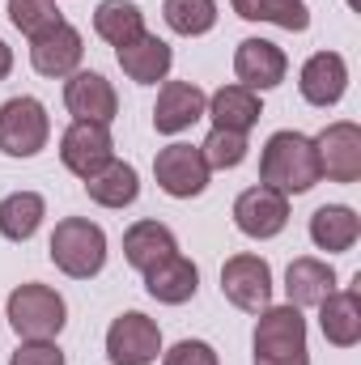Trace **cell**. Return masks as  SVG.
<instances>
[{
  "mask_svg": "<svg viewBox=\"0 0 361 365\" xmlns=\"http://www.w3.org/2000/svg\"><path fill=\"white\" fill-rule=\"evenodd\" d=\"M260 182L280 195H302L315 182H323L315 136L302 132H272L264 153H260Z\"/></svg>",
  "mask_w": 361,
  "mask_h": 365,
  "instance_id": "1",
  "label": "cell"
},
{
  "mask_svg": "<svg viewBox=\"0 0 361 365\" xmlns=\"http://www.w3.org/2000/svg\"><path fill=\"white\" fill-rule=\"evenodd\" d=\"M255 365H310L306 353V319L298 306H268L255 314Z\"/></svg>",
  "mask_w": 361,
  "mask_h": 365,
  "instance_id": "2",
  "label": "cell"
},
{
  "mask_svg": "<svg viewBox=\"0 0 361 365\" xmlns=\"http://www.w3.org/2000/svg\"><path fill=\"white\" fill-rule=\"evenodd\" d=\"M51 264L73 280H90L106 268V234L90 217H64L51 234Z\"/></svg>",
  "mask_w": 361,
  "mask_h": 365,
  "instance_id": "3",
  "label": "cell"
},
{
  "mask_svg": "<svg viewBox=\"0 0 361 365\" xmlns=\"http://www.w3.org/2000/svg\"><path fill=\"white\" fill-rule=\"evenodd\" d=\"M4 314L21 340H56L68 323V306L51 284H17L4 302Z\"/></svg>",
  "mask_w": 361,
  "mask_h": 365,
  "instance_id": "4",
  "label": "cell"
},
{
  "mask_svg": "<svg viewBox=\"0 0 361 365\" xmlns=\"http://www.w3.org/2000/svg\"><path fill=\"white\" fill-rule=\"evenodd\" d=\"M51 119L47 106L30 93H17L0 106V153L4 158H34L47 149Z\"/></svg>",
  "mask_w": 361,
  "mask_h": 365,
  "instance_id": "5",
  "label": "cell"
},
{
  "mask_svg": "<svg viewBox=\"0 0 361 365\" xmlns=\"http://www.w3.org/2000/svg\"><path fill=\"white\" fill-rule=\"evenodd\" d=\"M208 162H204V153H200V145H166V149H158V158H153V179L158 187L166 191V195H175V200H195V195H204V187H208Z\"/></svg>",
  "mask_w": 361,
  "mask_h": 365,
  "instance_id": "6",
  "label": "cell"
},
{
  "mask_svg": "<svg viewBox=\"0 0 361 365\" xmlns=\"http://www.w3.org/2000/svg\"><path fill=\"white\" fill-rule=\"evenodd\" d=\"M162 353V331L149 314L128 310L106 327V357L111 365H153Z\"/></svg>",
  "mask_w": 361,
  "mask_h": 365,
  "instance_id": "7",
  "label": "cell"
},
{
  "mask_svg": "<svg viewBox=\"0 0 361 365\" xmlns=\"http://www.w3.org/2000/svg\"><path fill=\"white\" fill-rule=\"evenodd\" d=\"M221 293L230 306L247 310V314H260L272 306V268L268 259L260 255H234L225 259L221 268Z\"/></svg>",
  "mask_w": 361,
  "mask_h": 365,
  "instance_id": "8",
  "label": "cell"
},
{
  "mask_svg": "<svg viewBox=\"0 0 361 365\" xmlns=\"http://www.w3.org/2000/svg\"><path fill=\"white\" fill-rule=\"evenodd\" d=\"M115 158V140H111V128L106 123H86V119H73L60 136V162L86 182L90 175H98L106 162Z\"/></svg>",
  "mask_w": 361,
  "mask_h": 365,
  "instance_id": "9",
  "label": "cell"
},
{
  "mask_svg": "<svg viewBox=\"0 0 361 365\" xmlns=\"http://www.w3.org/2000/svg\"><path fill=\"white\" fill-rule=\"evenodd\" d=\"M81 56H86V38L68 21H56L30 38V64L39 77H73L81 68Z\"/></svg>",
  "mask_w": 361,
  "mask_h": 365,
  "instance_id": "10",
  "label": "cell"
},
{
  "mask_svg": "<svg viewBox=\"0 0 361 365\" xmlns=\"http://www.w3.org/2000/svg\"><path fill=\"white\" fill-rule=\"evenodd\" d=\"M234 225L238 234L264 242V238H276L285 225H289V195L272 191V187H247L238 200H234Z\"/></svg>",
  "mask_w": 361,
  "mask_h": 365,
  "instance_id": "11",
  "label": "cell"
},
{
  "mask_svg": "<svg viewBox=\"0 0 361 365\" xmlns=\"http://www.w3.org/2000/svg\"><path fill=\"white\" fill-rule=\"evenodd\" d=\"M315 149H319L323 179H332V182H357L361 179V128L357 123H349V119L327 123L315 136Z\"/></svg>",
  "mask_w": 361,
  "mask_h": 365,
  "instance_id": "12",
  "label": "cell"
},
{
  "mask_svg": "<svg viewBox=\"0 0 361 365\" xmlns=\"http://www.w3.org/2000/svg\"><path fill=\"white\" fill-rule=\"evenodd\" d=\"M64 106L73 119H86V123H106L119 115V93L115 86L102 77V73H90V68H77L68 81H64Z\"/></svg>",
  "mask_w": 361,
  "mask_h": 365,
  "instance_id": "13",
  "label": "cell"
},
{
  "mask_svg": "<svg viewBox=\"0 0 361 365\" xmlns=\"http://www.w3.org/2000/svg\"><path fill=\"white\" fill-rule=\"evenodd\" d=\"M234 73H238V86L264 93V90H276L289 73V60L285 51L268 43V38H243L238 51H234Z\"/></svg>",
  "mask_w": 361,
  "mask_h": 365,
  "instance_id": "14",
  "label": "cell"
},
{
  "mask_svg": "<svg viewBox=\"0 0 361 365\" xmlns=\"http://www.w3.org/2000/svg\"><path fill=\"white\" fill-rule=\"evenodd\" d=\"M115 60H119V68H123V77L128 81H136V86H158V81H166L171 77V64H175V51H171V43L166 38H158V34H141V38H132V43H123V47H115Z\"/></svg>",
  "mask_w": 361,
  "mask_h": 365,
  "instance_id": "15",
  "label": "cell"
},
{
  "mask_svg": "<svg viewBox=\"0 0 361 365\" xmlns=\"http://www.w3.org/2000/svg\"><path fill=\"white\" fill-rule=\"evenodd\" d=\"M298 90L310 106H336L349 90V64L340 51H315L302 73H298Z\"/></svg>",
  "mask_w": 361,
  "mask_h": 365,
  "instance_id": "16",
  "label": "cell"
},
{
  "mask_svg": "<svg viewBox=\"0 0 361 365\" xmlns=\"http://www.w3.org/2000/svg\"><path fill=\"white\" fill-rule=\"evenodd\" d=\"M208 93L200 90L195 81H166L158 90V106H153V128L162 136H179L187 132L195 119H204Z\"/></svg>",
  "mask_w": 361,
  "mask_h": 365,
  "instance_id": "17",
  "label": "cell"
},
{
  "mask_svg": "<svg viewBox=\"0 0 361 365\" xmlns=\"http://www.w3.org/2000/svg\"><path fill=\"white\" fill-rule=\"evenodd\" d=\"M175 251H179V238H175V230L162 225V221H136V225L123 230V259H128L141 276L149 272L153 264L171 259Z\"/></svg>",
  "mask_w": 361,
  "mask_h": 365,
  "instance_id": "18",
  "label": "cell"
},
{
  "mask_svg": "<svg viewBox=\"0 0 361 365\" xmlns=\"http://www.w3.org/2000/svg\"><path fill=\"white\" fill-rule=\"evenodd\" d=\"M319 327L323 340L336 349H353L361 340V293L357 289H336L319 302Z\"/></svg>",
  "mask_w": 361,
  "mask_h": 365,
  "instance_id": "19",
  "label": "cell"
},
{
  "mask_svg": "<svg viewBox=\"0 0 361 365\" xmlns=\"http://www.w3.org/2000/svg\"><path fill=\"white\" fill-rule=\"evenodd\" d=\"M145 289H149V297L162 302V306H183V302H191L195 289H200V268H195L187 255L175 251L171 259H162V264H153V268L145 272Z\"/></svg>",
  "mask_w": 361,
  "mask_h": 365,
  "instance_id": "20",
  "label": "cell"
},
{
  "mask_svg": "<svg viewBox=\"0 0 361 365\" xmlns=\"http://www.w3.org/2000/svg\"><path fill=\"white\" fill-rule=\"evenodd\" d=\"M204 115L213 119V128H225V132H243L247 136L260 123L264 106H260V93L247 90V86H221V90L208 98Z\"/></svg>",
  "mask_w": 361,
  "mask_h": 365,
  "instance_id": "21",
  "label": "cell"
},
{
  "mask_svg": "<svg viewBox=\"0 0 361 365\" xmlns=\"http://www.w3.org/2000/svg\"><path fill=\"white\" fill-rule=\"evenodd\" d=\"M361 238V217L349 204H323L315 208L310 217V242L327 255H340V251H353Z\"/></svg>",
  "mask_w": 361,
  "mask_h": 365,
  "instance_id": "22",
  "label": "cell"
},
{
  "mask_svg": "<svg viewBox=\"0 0 361 365\" xmlns=\"http://www.w3.org/2000/svg\"><path fill=\"white\" fill-rule=\"evenodd\" d=\"M285 293H289V306H319L327 293H336V268L315 259V255H302L285 268Z\"/></svg>",
  "mask_w": 361,
  "mask_h": 365,
  "instance_id": "23",
  "label": "cell"
},
{
  "mask_svg": "<svg viewBox=\"0 0 361 365\" xmlns=\"http://www.w3.org/2000/svg\"><path fill=\"white\" fill-rule=\"evenodd\" d=\"M86 191H90L93 204H102V208H128V204H136V195H141V175H136L132 162L111 158L98 175L86 179Z\"/></svg>",
  "mask_w": 361,
  "mask_h": 365,
  "instance_id": "24",
  "label": "cell"
},
{
  "mask_svg": "<svg viewBox=\"0 0 361 365\" xmlns=\"http://www.w3.org/2000/svg\"><path fill=\"white\" fill-rule=\"evenodd\" d=\"M47 217V200L39 191H13L0 200V238L9 242H30Z\"/></svg>",
  "mask_w": 361,
  "mask_h": 365,
  "instance_id": "25",
  "label": "cell"
},
{
  "mask_svg": "<svg viewBox=\"0 0 361 365\" xmlns=\"http://www.w3.org/2000/svg\"><path fill=\"white\" fill-rule=\"evenodd\" d=\"M93 34L111 47H123L145 34V13L132 0H102L93 9Z\"/></svg>",
  "mask_w": 361,
  "mask_h": 365,
  "instance_id": "26",
  "label": "cell"
},
{
  "mask_svg": "<svg viewBox=\"0 0 361 365\" xmlns=\"http://www.w3.org/2000/svg\"><path fill=\"white\" fill-rule=\"evenodd\" d=\"M230 4H234V13L247 17V21H272V26L293 30V34L310 30V9H306V0H230Z\"/></svg>",
  "mask_w": 361,
  "mask_h": 365,
  "instance_id": "27",
  "label": "cell"
},
{
  "mask_svg": "<svg viewBox=\"0 0 361 365\" xmlns=\"http://www.w3.org/2000/svg\"><path fill=\"white\" fill-rule=\"evenodd\" d=\"M166 26L183 38H200L217 26V0H166L162 4Z\"/></svg>",
  "mask_w": 361,
  "mask_h": 365,
  "instance_id": "28",
  "label": "cell"
},
{
  "mask_svg": "<svg viewBox=\"0 0 361 365\" xmlns=\"http://www.w3.org/2000/svg\"><path fill=\"white\" fill-rule=\"evenodd\" d=\"M247 149H251L247 136H243V132H225V128H213L208 140L200 145L208 170H234V166H243V162H247Z\"/></svg>",
  "mask_w": 361,
  "mask_h": 365,
  "instance_id": "29",
  "label": "cell"
},
{
  "mask_svg": "<svg viewBox=\"0 0 361 365\" xmlns=\"http://www.w3.org/2000/svg\"><path fill=\"white\" fill-rule=\"evenodd\" d=\"M9 21H13L26 38H34V34H43L47 26H56V21H64V17H60L56 0H9Z\"/></svg>",
  "mask_w": 361,
  "mask_h": 365,
  "instance_id": "30",
  "label": "cell"
},
{
  "mask_svg": "<svg viewBox=\"0 0 361 365\" xmlns=\"http://www.w3.org/2000/svg\"><path fill=\"white\" fill-rule=\"evenodd\" d=\"M9 365H64V349L56 340H21Z\"/></svg>",
  "mask_w": 361,
  "mask_h": 365,
  "instance_id": "31",
  "label": "cell"
},
{
  "mask_svg": "<svg viewBox=\"0 0 361 365\" xmlns=\"http://www.w3.org/2000/svg\"><path fill=\"white\" fill-rule=\"evenodd\" d=\"M162 365H221L217 349L204 344V340H179L175 349L162 353Z\"/></svg>",
  "mask_w": 361,
  "mask_h": 365,
  "instance_id": "32",
  "label": "cell"
},
{
  "mask_svg": "<svg viewBox=\"0 0 361 365\" xmlns=\"http://www.w3.org/2000/svg\"><path fill=\"white\" fill-rule=\"evenodd\" d=\"M9 73H13V47H9V43L0 38V81H4Z\"/></svg>",
  "mask_w": 361,
  "mask_h": 365,
  "instance_id": "33",
  "label": "cell"
}]
</instances>
